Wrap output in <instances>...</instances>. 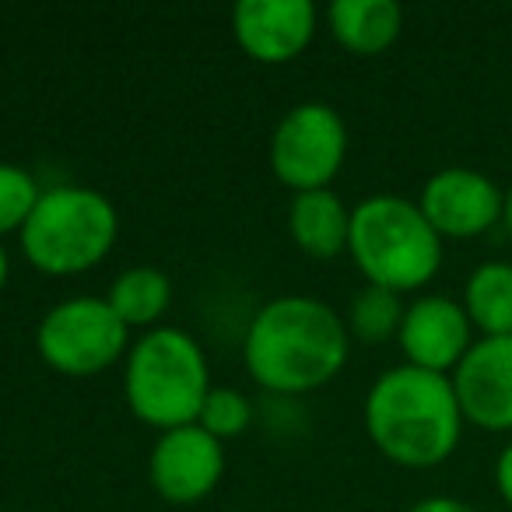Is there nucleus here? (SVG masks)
<instances>
[{
    "mask_svg": "<svg viewBox=\"0 0 512 512\" xmlns=\"http://www.w3.org/2000/svg\"><path fill=\"white\" fill-rule=\"evenodd\" d=\"M4 281H8V256L0 249V288H4Z\"/></svg>",
    "mask_w": 512,
    "mask_h": 512,
    "instance_id": "nucleus-23",
    "label": "nucleus"
},
{
    "mask_svg": "<svg viewBox=\"0 0 512 512\" xmlns=\"http://www.w3.org/2000/svg\"><path fill=\"white\" fill-rule=\"evenodd\" d=\"M130 411L148 425L172 432L200 418L211 383L200 344L176 327L151 330L137 341L127 362Z\"/></svg>",
    "mask_w": 512,
    "mask_h": 512,
    "instance_id": "nucleus-4",
    "label": "nucleus"
},
{
    "mask_svg": "<svg viewBox=\"0 0 512 512\" xmlns=\"http://www.w3.org/2000/svg\"><path fill=\"white\" fill-rule=\"evenodd\" d=\"M330 29L351 53H383L404 29V11L393 0H337L330 4Z\"/></svg>",
    "mask_w": 512,
    "mask_h": 512,
    "instance_id": "nucleus-13",
    "label": "nucleus"
},
{
    "mask_svg": "<svg viewBox=\"0 0 512 512\" xmlns=\"http://www.w3.org/2000/svg\"><path fill=\"white\" fill-rule=\"evenodd\" d=\"M365 428L400 467H435L456 449L463 428L453 379L418 365L383 372L365 397Z\"/></svg>",
    "mask_w": 512,
    "mask_h": 512,
    "instance_id": "nucleus-2",
    "label": "nucleus"
},
{
    "mask_svg": "<svg viewBox=\"0 0 512 512\" xmlns=\"http://www.w3.org/2000/svg\"><path fill=\"white\" fill-rule=\"evenodd\" d=\"M116 239V211L99 190L53 186L39 193L22 225V249L46 274H78L99 264Z\"/></svg>",
    "mask_w": 512,
    "mask_h": 512,
    "instance_id": "nucleus-5",
    "label": "nucleus"
},
{
    "mask_svg": "<svg viewBox=\"0 0 512 512\" xmlns=\"http://www.w3.org/2000/svg\"><path fill=\"white\" fill-rule=\"evenodd\" d=\"M232 25L239 46L253 60L285 64L313 39L316 8L313 0H239Z\"/></svg>",
    "mask_w": 512,
    "mask_h": 512,
    "instance_id": "nucleus-10",
    "label": "nucleus"
},
{
    "mask_svg": "<svg viewBox=\"0 0 512 512\" xmlns=\"http://www.w3.org/2000/svg\"><path fill=\"white\" fill-rule=\"evenodd\" d=\"M348 151L344 120L323 102L295 106L271 141V169L292 190H327Z\"/></svg>",
    "mask_w": 512,
    "mask_h": 512,
    "instance_id": "nucleus-7",
    "label": "nucleus"
},
{
    "mask_svg": "<svg viewBox=\"0 0 512 512\" xmlns=\"http://www.w3.org/2000/svg\"><path fill=\"white\" fill-rule=\"evenodd\" d=\"M407 512H477V509H474V505H467V502H460V498L439 495V498H421V502L411 505Z\"/></svg>",
    "mask_w": 512,
    "mask_h": 512,
    "instance_id": "nucleus-21",
    "label": "nucleus"
},
{
    "mask_svg": "<svg viewBox=\"0 0 512 512\" xmlns=\"http://www.w3.org/2000/svg\"><path fill=\"white\" fill-rule=\"evenodd\" d=\"M200 428L211 432L214 439H228V435H239L249 425V400L242 397L232 386H218V390L207 393L204 407H200Z\"/></svg>",
    "mask_w": 512,
    "mask_h": 512,
    "instance_id": "nucleus-19",
    "label": "nucleus"
},
{
    "mask_svg": "<svg viewBox=\"0 0 512 512\" xmlns=\"http://www.w3.org/2000/svg\"><path fill=\"white\" fill-rule=\"evenodd\" d=\"M39 200V186L18 165L0 162V235L11 232V228L25 225Z\"/></svg>",
    "mask_w": 512,
    "mask_h": 512,
    "instance_id": "nucleus-18",
    "label": "nucleus"
},
{
    "mask_svg": "<svg viewBox=\"0 0 512 512\" xmlns=\"http://www.w3.org/2000/svg\"><path fill=\"white\" fill-rule=\"evenodd\" d=\"M127 344V323L106 299H67L39 323V355L64 376H95L120 358Z\"/></svg>",
    "mask_w": 512,
    "mask_h": 512,
    "instance_id": "nucleus-6",
    "label": "nucleus"
},
{
    "mask_svg": "<svg viewBox=\"0 0 512 512\" xmlns=\"http://www.w3.org/2000/svg\"><path fill=\"white\" fill-rule=\"evenodd\" d=\"M502 221H505V228H509V235H512V186L505 190V207H502Z\"/></svg>",
    "mask_w": 512,
    "mask_h": 512,
    "instance_id": "nucleus-22",
    "label": "nucleus"
},
{
    "mask_svg": "<svg viewBox=\"0 0 512 512\" xmlns=\"http://www.w3.org/2000/svg\"><path fill=\"white\" fill-rule=\"evenodd\" d=\"M169 278L155 267H130L120 278L113 281V292H109V309L120 316L127 327H144V323H155L158 316L169 306Z\"/></svg>",
    "mask_w": 512,
    "mask_h": 512,
    "instance_id": "nucleus-16",
    "label": "nucleus"
},
{
    "mask_svg": "<svg viewBox=\"0 0 512 512\" xmlns=\"http://www.w3.org/2000/svg\"><path fill=\"white\" fill-rule=\"evenodd\" d=\"M348 358V330L341 316L320 299L285 295L267 302L249 323L246 365L267 390H316L341 372Z\"/></svg>",
    "mask_w": 512,
    "mask_h": 512,
    "instance_id": "nucleus-1",
    "label": "nucleus"
},
{
    "mask_svg": "<svg viewBox=\"0 0 512 512\" xmlns=\"http://www.w3.org/2000/svg\"><path fill=\"white\" fill-rule=\"evenodd\" d=\"M470 316L460 302L446 295H425L414 306H407L400 323V348L407 362L428 372H442L460 365L470 351Z\"/></svg>",
    "mask_w": 512,
    "mask_h": 512,
    "instance_id": "nucleus-12",
    "label": "nucleus"
},
{
    "mask_svg": "<svg viewBox=\"0 0 512 512\" xmlns=\"http://www.w3.org/2000/svg\"><path fill=\"white\" fill-rule=\"evenodd\" d=\"M495 484H498V495L512 505V442L498 453V463H495Z\"/></svg>",
    "mask_w": 512,
    "mask_h": 512,
    "instance_id": "nucleus-20",
    "label": "nucleus"
},
{
    "mask_svg": "<svg viewBox=\"0 0 512 512\" xmlns=\"http://www.w3.org/2000/svg\"><path fill=\"white\" fill-rule=\"evenodd\" d=\"M418 207L439 235L474 239L502 218L505 193L484 172L453 165V169H442L428 179Z\"/></svg>",
    "mask_w": 512,
    "mask_h": 512,
    "instance_id": "nucleus-9",
    "label": "nucleus"
},
{
    "mask_svg": "<svg viewBox=\"0 0 512 512\" xmlns=\"http://www.w3.org/2000/svg\"><path fill=\"white\" fill-rule=\"evenodd\" d=\"M463 309L484 337H512V264L488 260L477 267L467 278Z\"/></svg>",
    "mask_w": 512,
    "mask_h": 512,
    "instance_id": "nucleus-15",
    "label": "nucleus"
},
{
    "mask_svg": "<svg viewBox=\"0 0 512 512\" xmlns=\"http://www.w3.org/2000/svg\"><path fill=\"white\" fill-rule=\"evenodd\" d=\"M348 249L369 285L397 295L428 285L442 264V235L418 204L393 193L369 197L351 211Z\"/></svg>",
    "mask_w": 512,
    "mask_h": 512,
    "instance_id": "nucleus-3",
    "label": "nucleus"
},
{
    "mask_svg": "<svg viewBox=\"0 0 512 512\" xmlns=\"http://www.w3.org/2000/svg\"><path fill=\"white\" fill-rule=\"evenodd\" d=\"M407 309L400 306V295L390 292V288L379 285H365L362 292L351 302V330L355 337L369 344H379L386 337L400 334V323H404Z\"/></svg>",
    "mask_w": 512,
    "mask_h": 512,
    "instance_id": "nucleus-17",
    "label": "nucleus"
},
{
    "mask_svg": "<svg viewBox=\"0 0 512 512\" xmlns=\"http://www.w3.org/2000/svg\"><path fill=\"white\" fill-rule=\"evenodd\" d=\"M292 235L306 253L320 256H337L348 246L351 235V214L344 211V204L330 190H306L292 200V214H288Z\"/></svg>",
    "mask_w": 512,
    "mask_h": 512,
    "instance_id": "nucleus-14",
    "label": "nucleus"
},
{
    "mask_svg": "<svg viewBox=\"0 0 512 512\" xmlns=\"http://www.w3.org/2000/svg\"><path fill=\"white\" fill-rule=\"evenodd\" d=\"M463 421L484 432H512V337H481L453 369Z\"/></svg>",
    "mask_w": 512,
    "mask_h": 512,
    "instance_id": "nucleus-8",
    "label": "nucleus"
},
{
    "mask_svg": "<svg viewBox=\"0 0 512 512\" xmlns=\"http://www.w3.org/2000/svg\"><path fill=\"white\" fill-rule=\"evenodd\" d=\"M225 456L211 432L200 425L172 428L151 453V481L169 502H197L218 484Z\"/></svg>",
    "mask_w": 512,
    "mask_h": 512,
    "instance_id": "nucleus-11",
    "label": "nucleus"
}]
</instances>
